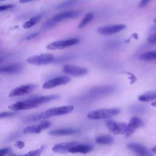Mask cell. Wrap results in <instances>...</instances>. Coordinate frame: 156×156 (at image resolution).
<instances>
[{"mask_svg":"<svg viewBox=\"0 0 156 156\" xmlns=\"http://www.w3.org/2000/svg\"><path fill=\"white\" fill-rule=\"evenodd\" d=\"M59 98H60V96L56 94L37 96L29 99H26L25 101L17 102L15 104L10 105L9 107V108L15 112L18 110H27V109L37 107L41 105V104H43L54 100H57Z\"/></svg>","mask_w":156,"mask_h":156,"instance_id":"obj_1","label":"cell"},{"mask_svg":"<svg viewBox=\"0 0 156 156\" xmlns=\"http://www.w3.org/2000/svg\"><path fill=\"white\" fill-rule=\"evenodd\" d=\"M121 110L118 108H101L91 111L87 115V117L91 119H107L117 115Z\"/></svg>","mask_w":156,"mask_h":156,"instance_id":"obj_2","label":"cell"},{"mask_svg":"<svg viewBox=\"0 0 156 156\" xmlns=\"http://www.w3.org/2000/svg\"><path fill=\"white\" fill-rule=\"evenodd\" d=\"M74 110L73 105H65L62 107H52L40 113L41 119H46L52 116L64 115L71 113Z\"/></svg>","mask_w":156,"mask_h":156,"instance_id":"obj_3","label":"cell"},{"mask_svg":"<svg viewBox=\"0 0 156 156\" xmlns=\"http://www.w3.org/2000/svg\"><path fill=\"white\" fill-rule=\"evenodd\" d=\"M54 60V56L51 54H41L40 55L30 57L27 62L34 65H48Z\"/></svg>","mask_w":156,"mask_h":156,"instance_id":"obj_4","label":"cell"},{"mask_svg":"<svg viewBox=\"0 0 156 156\" xmlns=\"http://www.w3.org/2000/svg\"><path fill=\"white\" fill-rule=\"evenodd\" d=\"M79 43V40L76 38H73L64 40H58L49 43L46 46L47 49L50 50L62 49L67 47L76 45Z\"/></svg>","mask_w":156,"mask_h":156,"instance_id":"obj_5","label":"cell"},{"mask_svg":"<svg viewBox=\"0 0 156 156\" xmlns=\"http://www.w3.org/2000/svg\"><path fill=\"white\" fill-rule=\"evenodd\" d=\"M106 126L108 129L115 135L124 134L126 130L127 124L125 122H116L112 119H108L105 121Z\"/></svg>","mask_w":156,"mask_h":156,"instance_id":"obj_6","label":"cell"},{"mask_svg":"<svg viewBox=\"0 0 156 156\" xmlns=\"http://www.w3.org/2000/svg\"><path fill=\"white\" fill-rule=\"evenodd\" d=\"M71 81V78L68 76H58L52 79H50L46 82H44L43 85V88L44 89H49L52 88L60 85H65L69 83Z\"/></svg>","mask_w":156,"mask_h":156,"instance_id":"obj_7","label":"cell"},{"mask_svg":"<svg viewBox=\"0 0 156 156\" xmlns=\"http://www.w3.org/2000/svg\"><path fill=\"white\" fill-rule=\"evenodd\" d=\"M143 126H144V122L141 119L137 117L132 118L129 124H127V130L126 132L124 133V137L125 138H130L136 129L141 127Z\"/></svg>","mask_w":156,"mask_h":156,"instance_id":"obj_8","label":"cell"},{"mask_svg":"<svg viewBox=\"0 0 156 156\" xmlns=\"http://www.w3.org/2000/svg\"><path fill=\"white\" fill-rule=\"evenodd\" d=\"M37 86L35 84H26L20 86L12 90L9 94V97H15L23 96L32 92L37 88Z\"/></svg>","mask_w":156,"mask_h":156,"instance_id":"obj_9","label":"cell"},{"mask_svg":"<svg viewBox=\"0 0 156 156\" xmlns=\"http://www.w3.org/2000/svg\"><path fill=\"white\" fill-rule=\"evenodd\" d=\"M63 71L67 74L73 76H82L87 74L88 70L83 67L73 65H66L63 66Z\"/></svg>","mask_w":156,"mask_h":156,"instance_id":"obj_10","label":"cell"},{"mask_svg":"<svg viewBox=\"0 0 156 156\" xmlns=\"http://www.w3.org/2000/svg\"><path fill=\"white\" fill-rule=\"evenodd\" d=\"M126 27V26L124 24L109 25L99 27L98 29V32L102 35H112L123 30Z\"/></svg>","mask_w":156,"mask_h":156,"instance_id":"obj_11","label":"cell"},{"mask_svg":"<svg viewBox=\"0 0 156 156\" xmlns=\"http://www.w3.org/2000/svg\"><path fill=\"white\" fill-rule=\"evenodd\" d=\"M51 124V122L48 121H41L40 124L37 125L29 126L26 127L23 132L26 134L27 133H39L43 130L48 128Z\"/></svg>","mask_w":156,"mask_h":156,"instance_id":"obj_12","label":"cell"},{"mask_svg":"<svg viewBox=\"0 0 156 156\" xmlns=\"http://www.w3.org/2000/svg\"><path fill=\"white\" fill-rule=\"evenodd\" d=\"M79 12L77 10H66L56 14L52 20L57 24L63 20L74 18L79 15Z\"/></svg>","mask_w":156,"mask_h":156,"instance_id":"obj_13","label":"cell"},{"mask_svg":"<svg viewBox=\"0 0 156 156\" xmlns=\"http://www.w3.org/2000/svg\"><path fill=\"white\" fill-rule=\"evenodd\" d=\"M23 66L21 63H13L0 66L1 74H13L21 72Z\"/></svg>","mask_w":156,"mask_h":156,"instance_id":"obj_14","label":"cell"},{"mask_svg":"<svg viewBox=\"0 0 156 156\" xmlns=\"http://www.w3.org/2000/svg\"><path fill=\"white\" fill-rule=\"evenodd\" d=\"M127 147L129 149L140 156H152L151 154L147 149V148L141 144L131 143L127 145Z\"/></svg>","mask_w":156,"mask_h":156,"instance_id":"obj_15","label":"cell"},{"mask_svg":"<svg viewBox=\"0 0 156 156\" xmlns=\"http://www.w3.org/2000/svg\"><path fill=\"white\" fill-rule=\"evenodd\" d=\"M77 144L78 143L75 141L61 143L54 145L52 147V150L57 153H66L68 152V151L71 147L77 145Z\"/></svg>","mask_w":156,"mask_h":156,"instance_id":"obj_16","label":"cell"},{"mask_svg":"<svg viewBox=\"0 0 156 156\" xmlns=\"http://www.w3.org/2000/svg\"><path fill=\"white\" fill-rule=\"evenodd\" d=\"M79 132V130L74 129H58L52 130L49 132V134L52 136H65L76 134Z\"/></svg>","mask_w":156,"mask_h":156,"instance_id":"obj_17","label":"cell"},{"mask_svg":"<svg viewBox=\"0 0 156 156\" xmlns=\"http://www.w3.org/2000/svg\"><path fill=\"white\" fill-rule=\"evenodd\" d=\"M92 150V147L88 144H77L71 147L68 152L71 153H82L87 154L90 152Z\"/></svg>","mask_w":156,"mask_h":156,"instance_id":"obj_18","label":"cell"},{"mask_svg":"<svg viewBox=\"0 0 156 156\" xmlns=\"http://www.w3.org/2000/svg\"><path fill=\"white\" fill-rule=\"evenodd\" d=\"M138 99L141 102H149L156 99V91H149L138 96Z\"/></svg>","mask_w":156,"mask_h":156,"instance_id":"obj_19","label":"cell"},{"mask_svg":"<svg viewBox=\"0 0 156 156\" xmlns=\"http://www.w3.org/2000/svg\"><path fill=\"white\" fill-rule=\"evenodd\" d=\"M139 59L144 61L156 60V51H149L143 53L140 55Z\"/></svg>","mask_w":156,"mask_h":156,"instance_id":"obj_20","label":"cell"},{"mask_svg":"<svg viewBox=\"0 0 156 156\" xmlns=\"http://www.w3.org/2000/svg\"><path fill=\"white\" fill-rule=\"evenodd\" d=\"M41 16L38 15L33 16L30 19H29L28 21H27L26 23H24L23 25V27L24 29H29L32 27V26H35L36 24H37L41 20Z\"/></svg>","mask_w":156,"mask_h":156,"instance_id":"obj_21","label":"cell"},{"mask_svg":"<svg viewBox=\"0 0 156 156\" xmlns=\"http://www.w3.org/2000/svg\"><path fill=\"white\" fill-rule=\"evenodd\" d=\"M96 142L101 144H109L113 142V138L110 135H101L96 138Z\"/></svg>","mask_w":156,"mask_h":156,"instance_id":"obj_22","label":"cell"},{"mask_svg":"<svg viewBox=\"0 0 156 156\" xmlns=\"http://www.w3.org/2000/svg\"><path fill=\"white\" fill-rule=\"evenodd\" d=\"M94 15L91 12H89L85 15V16L83 17L82 20L80 21V23L79 24V28H82L84 26H85L88 23L92 21L93 19Z\"/></svg>","mask_w":156,"mask_h":156,"instance_id":"obj_23","label":"cell"},{"mask_svg":"<svg viewBox=\"0 0 156 156\" xmlns=\"http://www.w3.org/2000/svg\"><path fill=\"white\" fill-rule=\"evenodd\" d=\"M79 0H66L63 2H62L60 4H59L57 7L58 9H63L65 8H66L68 7H69L71 5H73L75 4H76L78 2Z\"/></svg>","mask_w":156,"mask_h":156,"instance_id":"obj_24","label":"cell"},{"mask_svg":"<svg viewBox=\"0 0 156 156\" xmlns=\"http://www.w3.org/2000/svg\"><path fill=\"white\" fill-rule=\"evenodd\" d=\"M44 147L45 146H42L41 147H40V148H38L36 150L30 151V152H29L26 153V154H24L23 155H21V156H40L41 154V152H43V151L44 149Z\"/></svg>","mask_w":156,"mask_h":156,"instance_id":"obj_25","label":"cell"},{"mask_svg":"<svg viewBox=\"0 0 156 156\" xmlns=\"http://www.w3.org/2000/svg\"><path fill=\"white\" fill-rule=\"evenodd\" d=\"M55 25H56V23L51 19L46 21L45 23H43L41 25V28L43 29H49L52 27L53 26H54Z\"/></svg>","mask_w":156,"mask_h":156,"instance_id":"obj_26","label":"cell"},{"mask_svg":"<svg viewBox=\"0 0 156 156\" xmlns=\"http://www.w3.org/2000/svg\"><path fill=\"white\" fill-rule=\"evenodd\" d=\"M17 115L16 112H3L0 113V119L12 117Z\"/></svg>","mask_w":156,"mask_h":156,"instance_id":"obj_27","label":"cell"},{"mask_svg":"<svg viewBox=\"0 0 156 156\" xmlns=\"http://www.w3.org/2000/svg\"><path fill=\"white\" fill-rule=\"evenodd\" d=\"M147 42L150 44H156V33L151 35L147 38Z\"/></svg>","mask_w":156,"mask_h":156,"instance_id":"obj_28","label":"cell"},{"mask_svg":"<svg viewBox=\"0 0 156 156\" xmlns=\"http://www.w3.org/2000/svg\"><path fill=\"white\" fill-rule=\"evenodd\" d=\"M13 7V5H12V4H5V5H0V13L2 12H4L5 10L10 9Z\"/></svg>","mask_w":156,"mask_h":156,"instance_id":"obj_29","label":"cell"},{"mask_svg":"<svg viewBox=\"0 0 156 156\" xmlns=\"http://www.w3.org/2000/svg\"><path fill=\"white\" fill-rule=\"evenodd\" d=\"M10 151H11V149L9 147L0 149V156H4L6 154H9Z\"/></svg>","mask_w":156,"mask_h":156,"instance_id":"obj_30","label":"cell"},{"mask_svg":"<svg viewBox=\"0 0 156 156\" xmlns=\"http://www.w3.org/2000/svg\"><path fill=\"white\" fill-rule=\"evenodd\" d=\"M15 146L19 149H22L24 147V143L22 141H18L15 144Z\"/></svg>","mask_w":156,"mask_h":156,"instance_id":"obj_31","label":"cell"},{"mask_svg":"<svg viewBox=\"0 0 156 156\" xmlns=\"http://www.w3.org/2000/svg\"><path fill=\"white\" fill-rule=\"evenodd\" d=\"M150 1H151V0H141L139 4V6L140 7H143L146 6Z\"/></svg>","mask_w":156,"mask_h":156,"instance_id":"obj_32","label":"cell"},{"mask_svg":"<svg viewBox=\"0 0 156 156\" xmlns=\"http://www.w3.org/2000/svg\"><path fill=\"white\" fill-rule=\"evenodd\" d=\"M128 74L130 75V76H129V79L131 80V82H130V84H132V83H134V82L136 81V79L135 76H134L133 74H131V73H128Z\"/></svg>","mask_w":156,"mask_h":156,"instance_id":"obj_33","label":"cell"},{"mask_svg":"<svg viewBox=\"0 0 156 156\" xmlns=\"http://www.w3.org/2000/svg\"><path fill=\"white\" fill-rule=\"evenodd\" d=\"M38 35V33H34V34H30L29 35H27L26 38V40H30V39H32L34 38H35V37H37V35Z\"/></svg>","mask_w":156,"mask_h":156,"instance_id":"obj_34","label":"cell"},{"mask_svg":"<svg viewBox=\"0 0 156 156\" xmlns=\"http://www.w3.org/2000/svg\"><path fill=\"white\" fill-rule=\"evenodd\" d=\"M34 1H35V0H20V2L24 4V3H26V2H32Z\"/></svg>","mask_w":156,"mask_h":156,"instance_id":"obj_35","label":"cell"},{"mask_svg":"<svg viewBox=\"0 0 156 156\" xmlns=\"http://www.w3.org/2000/svg\"><path fill=\"white\" fill-rule=\"evenodd\" d=\"M152 151L154 152H155V153H156V146H154V147L152 148Z\"/></svg>","mask_w":156,"mask_h":156,"instance_id":"obj_36","label":"cell"},{"mask_svg":"<svg viewBox=\"0 0 156 156\" xmlns=\"http://www.w3.org/2000/svg\"><path fill=\"white\" fill-rule=\"evenodd\" d=\"M151 105H152V106H154V107H156V101H154V102H152Z\"/></svg>","mask_w":156,"mask_h":156,"instance_id":"obj_37","label":"cell"},{"mask_svg":"<svg viewBox=\"0 0 156 156\" xmlns=\"http://www.w3.org/2000/svg\"><path fill=\"white\" fill-rule=\"evenodd\" d=\"M154 23L156 24V18H155V19H154ZM154 29H156V26H154Z\"/></svg>","mask_w":156,"mask_h":156,"instance_id":"obj_38","label":"cell"},{"mask_svg":"<svg viewBox=\"0 0 156 156\" xmlns=\"http://www.w3.org/2000/svg\"><path fill=\"white\" fill-rule=\"evenodd\" d=\"M2 60V58H0V63L1 62V61Z\"/></svg>","mask_w":156,"mask_h":156,"instance_id":"obj_39","label":"cell"},{"mask_svg":"<svg viewBox=\"0 0 156 156\" xmlns=\"http://www.w3.org/2000/svg\"><path fill=\"white\" fill-rule=\"evenodd\" d=\"M5 1V0H0V1Z\"/></svg>","mask_w":156,"mask_h":156,"instance_id":"obj_40","label":"cell"}]
</instances>
